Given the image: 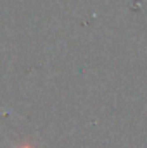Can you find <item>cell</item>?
I'll return each mask as SVG.
<instances>
[{
    "label": "cell",
    "instance_id": "obj_1",
    "mask_svg": "<svg viewBox=\"0 0 147 148\" xmlns=\"http://www.w3.org/2000/svg\"><path fill=\"white\" fill-rule=\"evenodd\" d=\"M24 148H31V147H24Z\"/></svg>",
    "mask_w": 147,
    "mask_h": 148
}]
</instances>
